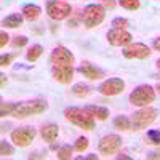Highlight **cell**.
Listing matches in <instances>:
<instances>
[{"label": "cell", "mask_w": 160, "mask_h": 160, "mask_svg": "<svg viewBox=\"0 0 160 160\" xmlns=\"http://www.w3.org/2000/svg\"><path fill=\"white\" fill-rule=\"evenodd\" d=\"M64 118L68 120V122H71L72 125L82 128V130L90 131V130L95 128V118L85 111V108H75V106L66 108L64 109Z\"/></svg>", "instance_id": "1"}, {"label": "cell", "mask_w": 160, "mask_h": 160, "mask_svg": "<svg viewBox=\"0 0 160 160\" xmlns=\"http://www.w3.org/2000/svg\"><path fill=\"white\" fill-rule=\"evenodd\" d=\"M48 109V102L45 99H29V101H22L18 102L16 109L13 111V117L16 118H26L29 115H38L43 114Z\"/></svg>", "instance_id": "2"}, {"label": "cell", "mask_w": 160, "mask_h": 160, "mask_svg": "<svg viewBox=\"0 0 160 160\" xmlns=\"http://www.w3.org/2000/svg\"><path fill=\"white\" fill-rule=\"evenodd\" d=\"M155 99V88H152L148 83L138 85L135 90L130 93L128 101L130 104L136 106V108H144V106H149L151 102H154Z\"/></svg>", "instance_id": "3"}, {"label": "cell", "mask_w": 160, "mask_h": 160, "mask_svg": "<svg viewBox=\"0 0 160 160\" xmlns=\"http://www.w3.org/2000/svg\"><path fill=\"white\" fill-rule=\"evenodd\" d=\"M158 111L154 108H149V106H144L139 111H136L131 117V130L135 131H141L144 128H148L149 125H152L157 118Z\"/></svg>", "instance_id": "4"}, {"label": "cell", "mask_w": 160, "mask_h": 160, "mask_svg": "<svg viewBox=\"0 0 160 160\" xmlns=\"http://www.w3.org/2000/svg\"><path fill=\"white\" fill-rule=\"evenodd\" d=\"M104 16H106V10H104L102 5H99V3H88L83 8L82 21H83V26L87 29H93V28H96V26H99L104 21Z\"/></svg>", "instance_id": "5"}, {"label": "cell", "mask_w": 160, "mask_h": 160, "mask_svg": "<svg viewBox=\"0 0 160 160\" xmlns=\"http://www.w3.org/2000/svg\"><path fill=\"white\" fill-rule=\"evenodd\" d=\"M47 15L50 16V19L53 21H62L68 19L72 13V7L68 2H62V0H47Z\"/></svg>", "instance_id": "6"}, {"label": "cell", "mask_w": 160, "mask_h": 160, "mask_svg": "<svg viewBox=\"0 0 160 160\" xmlns=\"http://www.w3.org/2000/svg\"><path fill=\"white\" fill-rule=\"evenodd\" d=\"M120 148H122V138L118 135H114V133L102 136L98 142V152L104 157H109V155L118 152Z\"/></svg>", "instance_id": "7"}, {"label": "cell", "mask_w": 160, "mask_h": 160, "mask_svg": "<svg viewBox=\"0 0 160 160\" xmlns=\"http://www.w3.org/2000/svg\"><path fill=\"white\" fill-rule=\"evenodd\" d=\"M35 135L37 133L32 127H19V128H15L11 131L10 139L15 146H18V148H28V146L34 141Z\"/></svg>", "instance_id": "8"}, {"label": "cell", "mask_w": 160, "mask_h": 160, "mask_svg": "<svg viewBox=\"0 0 160 160\" xmlns=\"http://www.w3.org/2000/svg\"><path fill=\"white\" fill-rule=\"evenodd\" d=\"M51 75L61 85H69L74 78V64H51Z\"/></svg>", "instance_id": "9"}, {"label": "cell", "mask_w": 160, "mask_h": 160, "mask_svg": "<svg viewBox=\"0 0 160 160\" xmlns=\"http://www.w3.org/2000/svg\"><path fill=\"white\" fill-rule=\"evenodd\" d=\"M123 56L127 59H146L151 56V48L146 45V43H141V42H131L128 43L127 47H123Z\"/></svg>", "instance_id": "10"}, {"label": "cell", "mask_w": 160, "mask_h": 160, "mask_svg": "<svg viewBox=\"0 0 160 160\" xmlns=\"http://www.w3.org/2000/svg\"><path fill=\"white\" fill-rule=\"evenodd\" d=\"M125 90V82L118 77H112V78H106L104 82L99 83L98 91L104 96H117Z\"/></svg>", "instance_id": "11"}, {"label": "cell", "mask_w": 160, "mask_h": 160, "mask_svg": "<svg viewBox=\"0 0 160 160\" xmlns=\"http://www.w3.org/2000/svg\"><path fill=\"white\" fill-rule=\"evenodd\" d=\"M106 38H108L109 45H112V47H127L128 43L133 42V35L128 31L117 29V28H112L106 34Z\"/></svg>", "instance_id": "12"}, {"label": "cell", "mask_w": 160, "mask_h": 160, "mask_svg": "<svg viewBox=\"0 0 160 160\" xmlns=\"http://www.w3.org/2000/svg\"><path fill=\"white\" fill-rule=\"evenodd\" d=\"M74 62H75V56L71 50H68L62 45L53 48L50 55V64H74Z\"/></svg>", "instance_id": "13"}, {"label": "cell", "mask_w": 160, "mask_h": 160, "mask_svg": "<svg viewBox=\"0 0 160 160\" xmlns=\"http://www.w3.org/2000/svg\"><path fill=\"white\" fill-rule=\"evenodd\" d=\"M78 72L82 74L83 77H87L88 80H99L102 77H106V72L98 68V66L95 64H91L90 61H83L82 64L78 66Z\"/></svg>", "instance_id": "14"}, {"label": "cell", "mask_w": 160, "mask_h": 160, "mask_svg": "<svg viewBox=\"0 0 160 160\" xmlns=\"http://www.w3.org/2000/svg\"><path fill=\"white\" fill-rule=\"evenodd\" d=\"M59 135V127L56 123H47L40 128V136L45 142H55Z\"/></svg>", "instance_id": "15"}, {"label": "cell", "mask_w": 160, "mask_h": 160, "mask_svg": "<svg viewBox=\"0 0 160 160\" xmlns=\"http://www.w3.org/2000/svg\"><path fill=\"white\" fill-rule=\"evenodd\" d=\"M21 15L28 21H35V19L40 18V15H42V8L35 3H28L21 8Z\"/></svg>", "instance_id": "16"}, {"label": "cell", "mask_w": 160, "mask_h": 160, "mask_svg": "<svg viewBox=\"0 0 160 160\" xmlns=\"http://www.w3.org/2000/svg\"><path fill=\"white\" fill-rule=\"evenodd\" d=\"M85 111L95 118V120H108L109 117V109L102 108V106H85Z\"/></svg>", "instance_id": "17"}, {"label": "cell", "mask_w": 160, "mask_h": 160, "mask_svg": "<svg viewBox=\"0 0 160 160\" xmlns=\"http://www.w3.org/2000/svg\"><path fill=\"white\" fill-rule=\"evenodd\" d=\"M22 21H24V16L19 15V13H11L7 18H3L2 24L5 28H10V29H16V28H21L22 26Z\"/></svg>", "instance_id": "18"}, {"label": "cell", "mask_w": 160, "mask_h": 160, "mask_svg": "<svg viewBox=\"0 0 160 160\" xmlns=\"http://www.w3.org/2000/svg\"><path fill=\"white\" fill-rule=\"evenodd\" d=\"M112 125L118 131H128V130H131V120L128 117H125V115H117L114 118Z\"/></svg>", "instance_id": "19"}, {"label": "cell", "mask_w": 160, "mask_h": 160, "mask_svg": "<svg viewBox=\"0 0 160 160\" xmlns=\"http://www.w3.org/2000/svg\"><path fill=\"white\" fill-rule=\"evenodd\" d=\"M42 55H43V47L35 43V45H32L28 51H26V59H28L29 62H35Z\"/></svg>", "instance_id": "20"}, {"label": "cell", "mask_w": 160, "mask_h": 160, "mask_svg": "<svg viewBox=\"0 0 160 160\" xmlns=\"http://www.w3.org/2000/svg\"><path fill=\"white\" fill-rule=\"evenodd\" d=\"M72 93H74L77 98H87L90 93H91V88H90V85H87L83 82H78V83H75L72 87Z\"/></svg>", "instance_id": "21"}, {"label": "cell", "mask_w": 160, "mask_h": 160, "mask_svg": "<svg viewBox=\"0 0 160 160\" xmlns=\"http://www.w3.org/2000/svg\"><path fill=\"white\" fill-rule=\"evenodd\" d=\"M72 152H74V148H71L69 144H64V146H61V148L58 149L56 157L59 160H69V158H72Z\"/></svg>", "instance_id": "22"}, {"label": "cell", "mask_w": 160, "mask_h": 160, "mask_svg": "<svg viewBox=\"0 0 160 160\" xmlns=\"http://www.w3.org/2000/svg\"><path fill=\"white\" fill-rule=\"evenodd\" d=\"M118 5L128 11H135L141 7V0H118Z\"/></svg>", "instance_id": "23"}, {"label": "cell", "mask_w": 160, "mask_h": 160, "mask_svg": "<svg viewBox=\"0 0 160 160\" xmlns=\"http://www.w3.org/2000/svg\"><path fill=\"white\" fill-rule=\"evenodd\" d=\"M146 139L154 146H160V130H149L146 133Z\"/></svg>", "instance_id": "24"}, {"label": "cell", "mask_w": 160, "mask_h": 160, "mask_svg": "<svg viewBox=\"0 0 160 160\" xmlns=\"http://www.w3.org/2000/svg\"><path fill=\"white\" fill-rule=\"evenodd\" d=\"M18 102H2L0 104V115L5 117V115H11L13 111L16 109Z\"/></svg>", "instance_id": "25"}, {"label": "cell", "mask_w": 160, "mask_h": 160, "mask_svg": "<svg viewBox=\"0 0 160 160\" xmlns=\"http://www.w3.org/2000/svg\"><path fill=\"white\" fill-rule=\"evenodd\" d=\"M88 146H90L88 138L80 136V138H77V141H75V144H74V149H75L77 152H83V151H87V149H88Z\"/></svg>", "instance_id": "26"}, {"label": "cell", "mask_w": 160, "mask_h": 160, "mask_svg": "<svg viewBox=\"0 0 160 160\" xmlns=\"http://www.w3.org/2000/svg\"><path fill=\"white\" fill-rule=\"evenodd\" d=\"M0 154H2V157H10L15 154V149H13V146L8 142V141H0Z\"/></svg>", "instance_id": "27"}, {"label": "cell", "mask_w": 160, "mask_h": 160, "mask_svg": "<svg viewBox=\"0 0 160 160\" xmlns=\"http://www.w3.org/2000/svg\"><path fill=\"white\" fill-rule=\"evenodd\" d=\"M128 24H130L128 19H127V18H122V16L114 18L112 22H111L112 28H117V29H127V28H128Z\"/></svg>", "instance_id": "28"}, {"label": "cell", "mask_w": 160, "mask_h": 160, "mask_svg": "<svg viewBox=\"0 0 160 160\" xmlns=\"http://www.w3.org/2000/svg\"><path fill=\"white\" fill-rule=\"evenodd\" d=\"M28 42H29V38L26 37V35H16V37H13L11 45L15 47V48H22V47L28 45Z\"/></svg>", "instance_id": "29"}, {"label": "cell", "mask_w": 160, "mask_h": 160, "mask_svg": "<svg viewBox=\"0 0 160 160\" xmlns=\"http://www.w3.org/2000/svg\"><path fill=\"white\" fill-rule=\"evenodd\" d=\"M16 56H18L16 53H7V55H2L0 56V66H2V68H7V66L11 64V61L15 59Z\"/></svg>", "instance_id": "30"}, {"label": "cell", "mask_w": 160, "mask_h": 160, "mask_svg": "<svg viewBox=\"0 0 160 160\" xmlns=\"http://www.w3.org/2000/svg\"><path fill=\"white\" fill-rule=\"evenodd\" d=\"M99 5H102L104 10H114L115 8V0H99Z\"/></svg>", "instance_id": "31"}, {"label": "cell", "mask_w": 160, "mask_h": 160, "mask_svg": "<svg viewBox=\"0 0 160 160\" xmlns=\"http://www.w3.org/2000/svg\"><path fill=\"white\" fill-rule=\"evenodd\" d=\"M8 42H10V35H8L5 31H2V32H0V47L5 48Z\"/></svg>", "instance_id": "32"}, {"label": "cell", "mask_w": 160, "mask_h": 160, "mask_svg": "<svg viewBox=\"0 0 160 160\" xmlns=\"http://www.w3.org/2000/svg\"><path fill=\"white\" fill-rule=\"evenodd\" d=\"M78 160H83V158H87V160H95V158H98V155L96 154H88V155H80V157H77Z\"/></svg>", "instance_id": "33"}, {"label": "cell", "mask_w": 160, "mask_h": 160, "mask_svg": "<svg viewBox=\"0 0 160 160\" xmlns=\"http://www.w3.org/2000/svg\"><path fill=\"white\" fill-rule=\"evenodd\" d=\"M146 158H160V151H152L146 155Z\"/></svg>", "instance_id": "34"}, {"label": "cell", "mask_w": 160, "mask_h": 160, "mask_svg": "<svg viewBox=\"0 0 160 160\" xmlns=\"http://www.w3.org/2000/svg\"><path fill=\"white\" fill-rule=\"evenodd\" d=\"M152 48H154L155 51H160V37L154 38V42H152Z\"/></svg>", "instance_id": "35"}, {"label": "cell", "mask_w": 160, "mask_h": 160, "mask_svg": "<svg viewBox=\"0 0 160 160\" xmlns=\"http://www.w3.org/2000/svg\"><path fill=\"white\" fill-rule=\"evenodd\" d=\"M0 80H2V88H3V87H5V83H7V80H8V78H7V75H5V74H0Z\"/></svg>", "instance_id": "36"}, {"label": "cell", "mask_w": 160, "mask_h": 160, "mask_svg": "<svg viewBox=\"0 0 160 160\" xmlns=\"http://www.w3.org/2000/svg\"><path fill=\"white\" fill-rule=\"evenodd\" d=\"M117 158H118V160H122V158H123V160H130L131 157H130V155H123V154H118Z\"/></svg>", "instance_id": "37"}, {"label": "cell", "mask_w": 160, "mask_h": 160, "mask_svg": "<svg viewBox=\"0 0 160 160\" xmlns=\"http://www.w3.org/2000/svg\"><path fill=\"white\" fill-rule=\"evenodd\" d=\"M155 68H157V69H158V72H160V58L155 61Z\"/></svg>", "instance_id": "38"}, {"label": "cell", "mask_w": 160, "mask_h": 160, "mask_svg": "<svg viewBox=\"0 0 160 160\" xmlns=\"http://www.w3.org/2000/svg\"><path fill=\"white\" fill-rule=\"evenodd\" d=\"M155 91H157V93H158V95H160V82L157 83V87H155Z\"/></svg>", "instance_id": "39"}]
</instances>
